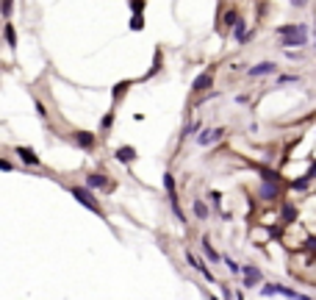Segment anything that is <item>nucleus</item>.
Listing matches in <instances>:
<instances>
[{"instance_id":"1","label":"nucleus","mask_w":316,"mask_h":300,"mask_svg":"<svg viewBox=\"0 0 316 300\" xmlns=\"http://www.w3.org/2000/svg\"><path fill=\"white\" fill-rule=\"evenodd\" d=\"M70 195L78 200L81 206H86L89 211H95V214H103V209H100V203L95 200V195L86 189V186H70Z\"/></svg>"},{"instance_id":"2","label":"nucleus","mask_w":316,"mask_h":300,"mask_svg":"<svg viewBox=\"0 0 316 300\" xmlns=\"http://www.w3.org/2000/svg\"><path fill=\"white\" fill-rule=\"evenodd\" d=\"M280 45L283 50H291V48H305L308 45V28L305 31H297V34H286V36H280Z\"/></svg>"},{"instance_id":"3","label":"nucleus","mask_w":316,"mask_h":300,"mask_svg":"<svg viewBox=\"0 0 316 300\" xmlns=\"http://www.w3.org/2000/svg\"><path fill=\"white\" fill-rule=\"evenodd\" d=\"M241 275H244V286H255L263 278V272H261V267H255V264H244L241 267Z\"/></svg>"},{"instance_id":"4","label":"nucleus","mask_w":316,"mask_h":300,"mask_svg":"<svg viewBox=\"0 0 316 300\" xmlns=\"http://www.w3.org/2000/svg\"><path fill=\"white\" fill-rule=\"evenodd\" d=\"M274 70H277V64H274V61H261V64L250 67V70H247V75H250V78H263V75H272Z\"/></svg>"},{"instance_id":"5","label":"nucleus","mask_w":316,"mask_h":300,"mask_svg":"<svg viewBox=\"0 0 316 300\" xmlns=\"http://www.w3.org/2000/svg\"><path fill=\"white\" fill-rule=\"evenodd\" d=\"M222 136H225V128H208V131H203L200 136H197V142L203 144V147H208V144L219 142Z\"/></svg>"},{"instance_id":"6","label":"nucleus","mask_w":316,"mask_h":300,"mask_svg":"<svg viewBox=\"0 0 316 300\" xmlns=\"http://www.w3.org/2000/svg\"><path fill=\"white\" fill-rule=\"evenodd\" d=\"M75 144L78 147H84V150H92L95 147V133H89V131H75Z\"/></svg>"},{"instance_id":"7","label":"nucleus","mask_w":316,"mask_h":300,"mask_svg":"<svg viewBox=\"0 0 316 300\" xmlns=\"http://www.w3.org/2000/svg\"><path fill=\"white\" fill-rule=\"evenodd\" d=\"M258 195H261L263 200H274L277 195H280V189H277V184H274V181H263L261 189H258Z\"/></svg>"},{"instance_id":"8","label":"nucleus","mask_w":316,"mask_h":300,"mask_svg":"<svg viewBox=\"0 0 316 300\" xmlns=\"http://www.w3.org/2000/svg\"><path fill=\"white\" fill-rule=\"evenodd\" d=\"M211 86H214V75H211V72H203V75H197L194 78V86H191V89L194 92H205V89H211Z\"/></svg>"},{"instance_id":"9","label":"nucleus","mask_w":316,"mask_h":300,"mask_svg":"<svg viewBox=\"0 0 316 300\" xmlns=\"http://www.w3.org/2000/svg\"><path fill=\"white\" fill-rule=\"evenodd\" d=\"M186 261H189V264H191V267H194V270H197V272H203V275H205V278H208V281H214V275H211V270H208V267H205V264H203V261H200V258H197V256H194V253H186Z\"/></svg>"},{"instance_id":"10","label":"nucleus","mask_w":316,"mask_h":300,"mask_svg":"<svg viewBox=\"0 0 316 300\" xmlns=\"http://www.w3.org/2000/svg\"><path fill=\"white\" fill-rule=\"evenodd\" d=\"M305 28H308L305 23H288V25H277V28H274V34H277V36H286V34H297V31H305Z\"/></svg>"},{"instance_id":"11","label":"nucleus","mask_w":316,"mask_h":300,"mask_svg":"<svg viewBox=\"0 0 316 300\" xmlns=\"http://www.w3.org/2000/svg\"><path fill=\"white\" fill-rule=\"evenodd\" d=\"M117 159H120L122 164H128V162L136 159V150H133V147H120V150H117Z\"/></svg>"},{"instance_id":"12","label":"nucleus","mask_w":316,"mask_h":300,"mask_svg":"<svg viewBox=\"0 0 316 300\" xmlns=\"http://www.w3.org/2000/svg\"><path fill=\"white\" fill-rule=\"evenodd\" d=\"M191 209H194V217H197V220H208V206H205L203 200H194V206H191Z\"/></svg>"},{"instance_id":"13","label":"nucleus","mask_w":316,"mask_h":300,"mask_svg":"<svg viewBox=\"0 0 316 300\" xmlns=\"http://www.w3.org/2000/svg\"><path fill=\"white\" fill-rule=\"evenodd\" d=\"M17 153H20V159H23L25 164H39V159L34 156V150H28V147H17Z\"/></svg>"},{"instance_id":"14","label":"nucleus","mask_w":316,"mask_h":300,"mask_svg":"<svg viewBox=\"0 0 316 300\" xmlns=\"http://www.w3.org/2000/svg\"><path fill=\"white\" fill-rule=\"evenodd\" d=\"M164 189H167L169 200L178 198V195H175V178H172V173H164Z\"/></svg>"},{"instance_id":"15","label":"nucleus","mask_w":316,"mask_h":300,"mask_svg":"<svg viewBox=\"0 0 316 300\" xmlns=\"http://www.w3.org/2000/svg\"><path fill=\"white\" fill-rule=\"evenodd\" d=\"M308 186H310V178H308V175H302V178L291 181V189H294V192H305Z\"/></svg>"},{"instance_id":"16","label":"nucleus","mask_w":316,"mask_h":300,"mask_svg":"<svg viewBox=\"0 0 316 300\" xmlns=\"http://www.w3.org/2000/svg\"><path fill=\"white\" fill-rule=\"evenodd\" d=\"M3 36H6V42H9V48H17V34H14V25H6V31H3Z\"/></svg>"},{"instance_id":"17","label":"nucleus","mask_w":316,"mask_h":300,"mask_svg":"<svg viewBox=\"0 0 316 300\" xmlns=\"http://www.w3.org/2000/svg\"><path fill=\"white\" fill-rule=\"evenodd\" d=\"M203 253H205V256H208V258H211V261H219V253H216V250H214V247H211L208 236H205V239H203Z\"/></svg>"},{"instance_id":"18","label":"nucleus","mask_w":316,"mask_h":300,"mask_svg":"<svg viewBox=\"0 0 316 300\" xmlns=\"http://www.w3.org/2000/svg\"><path fill=\"white\" fill-rule=\"evenodd\" d=\"M261 294H263V297H272V294H280V283H263Z\"/></svg>"},{"instance_id":"19","label":"nucleus","mask_w":316,"mask_h":300,"mask_svg":"<svg viewBox=\"0 0 316 300\" xmlns=\"http://www.w3.org/2000/svg\"><path fill=\"white\" fill-rule=\"evenodd\" d=\"M86 184H89V186H108V181L103 178L100 173H92L89 178H86Z\"/></svg>"},{"instance_id":"20","label":"nucleus","mask_w":316,"mask_h":300,"mask_svg":"<svg viewBox=\"0 0 316 300\" xmlns=\"http://www.w3.org/2000/svg\"><path fill=\"white\" fill-rule=\"evenodd\" d=\"M283 84H299V75H277L274 86H283Z\"/></svg>"},{"instance_id":"21","label":"nucleus","mask_w":316,"mask_h":300,"mask_svg":"<svg viewBox=\"0 0 316 300\" xmlns=\"http://www.w3.org/2000/svg\"><path fill=\"white\" fill-rule=\"evenodd\" d=\"M131 28H133V31H142V28H144L142 12H133V17H131Z\"/></svg>"},{"instance_id":"22","label":"nucleus","mask_w":316,"mask_h":300,"mask_svg":"<svg viewBox=\"0 0 316 300\" xmlns=\"http://www.w3.org/2000/svg\"><path fill=\"white\" fill-rule=\"evenodd\" d=\"M225 267L233 272V275H239V272H241V264H236V261H233L230 256H225Z\"/></svg>"},{"instance_id":"23","label":"nucleus","mask_w":316,"mask_h":300,"mask_svg":"<svg viewBox=\"0 0 316 300\" xmlns=\"http://www.w3.org/2000/svg\"><path fill=\"white\" fill-rule=\"evenodd\" d=\"M236 23H239V14H236V12H227L225 14V28H233Z\"/></svg>"},{"instance_id":"24","label":"nucleus","mask_w":316,"mask_h":300,"mask_svg":"<svg viewBox=\"0 0 316 300\" xmlns=\"http://www.w3.org/2000/svg\"><path fill=\"white\" fill-rule=\"evenodd\" d=\"M294 217H297L294 206H283V220H286V222H294Z\"/></svg>"},{"instance_id":"25","label":"nucleus","mask_w":316,"mask_h":300,"mask_svg":"<svg viewBox=\"0 0 316 300\" xmlns=\"http://www.w3.org/2000/svg\"><path fill=\"white\" fill-rule=\"evenodd\" d=\"M261 178H263V181H274V184H277V181H280V175L272 173V170H261Z\"/></svg>"},{"instance_id":"26","label":"nucleus","mask_w":316,"mask_h":300,"mask_svg":"<svg viewBox=\"0 0 316 300\" xmlns=\"http://www.w3.org/2000/svg\"><path fill=\"white\" fill-rule=\"evenodd\" d=\"M12 6H14V0H3V6H0L3 17H12Z\"/></svg>"},{"instance_id":"27","label":"nucleus","mask_w":316,"mask_h":300,"mask_svg":"<svg viewBox=\"0 0 316 300\" xmlns=\"http://www.w3.org/2000/svg\"><path fill=\"white\" fill-rule=\"evenodd\" d=\"M125 89H128V84H117V89H114V100H120V97L125 95Z\"/></svg>"},{"instance_id":"28","label":"nucleus","mask_w":316,"mask_h":300,"mask_svg":"<svg viewBox=\"0 0 316 300\" xmlns=\"http://www.w3.org/2000/svg\"><path fill=\"white\" fill-rule=\"evenodd\" d=\"M197 131H200V122H191V125H186V136H191V133H197Z\"/></svg>"},{"instance_id":"29","label":"nucleus","mask_w":316,"mask_h":300,"mask_svg":"<svg viewBox=\"0 0 316 300\" xmlns=\"http://www.w3.org/2000/svg\"><path fill=\"white\" fill-rule=\"evenodd\" d=\"M208 198H211V203H214L216 209H219V203H222V195H219V192H211Z\"/></svg>"},{"instance_id":"30","label":"nucleus","mask_w":316,"mask_h":300,"mask_svg":"<svg viewBox=\"0 0 316 300\" xmlns=\"http://www.w3.org/2000/svg\"><path fill=\"white\" fill-rule=\"evenodd\" d=\"M131 9H133V12H142V9H144V0H131Z\"/></svg>"},{"instance_id":"31","label":"nucleus","mask_w":316,"mask_h":300,"mask_svg":"<svg viewBox=\"0 0 316 300\" xmlns=\"http://www.w3.org/2000/svg\"><path fill=\"white\" fill-rule=\"evenodd\" d=\"M288 3H291V6H297V9H305V6H308V0H288Z\"/></svg>"},{"instance_id":"32","label":"nucleus","mask_w":316,"mask_h":300,"mask_svg":"<svg viewBox=\"0 0 316 300\" xmlns=\"http://www.w3.org/2000/svg\"><path fill=\"white\" fill-rule=\"evenodd\" d=\"M111 122H114V114H106V117H103V128H108Z\"/></svg>"},{"instance_id":"33","label":"nucleus","mask_w":316,"mask_h":300,"mask_svg":"<svg viewBox=\"0 0 316 300\" xmlns=\"http://www.w3.org/2000/svg\"><path fill=\"white\" fill-rule=\"evenodd\" d=\"M305 175H308V178H310V181H313V178H316V162H313V164H310V170H308V173H305Z\"/></svg>"},{"instance_id":"34","label":"nucleus","mask_w":316,"mask_h":300,"mask_svg":"<svg viewBox=\"0 0 316 300\" xmlns=\"http://www.w3.org/2000/svg\"><path fill=\"white\" fill-rule=\"evenodd\" d=\"M0 170H6V173H9V170H12V164H9L6 159H0Z\"/></svg>"},{"instance_id":"35","label":"nucleus","mask_w":316,"mask_h":300,"mask_svg":"<svg viewBox=\"0 0 316 300\" xmlns=\"http://www.w3.org/2000/svg\"><path fill=\"white\" fill-rule=\"evenodd\" d=\"M308 247H310V250H316V236H310V239H308Z\"/></svg>"},{"instance_id":"36","label":"nucleus","mask_w":316,"mask_h":300,"mask_svg":"<svg viewBox=\"0 0 316 300\" xmlns=\"http://www.w3.org/2000/svg\"><path fill=\"white\" fill-rule=\"evenodd\" d=\"M313 45H316V42H313Z\"/></svg>"}]
</instances>
